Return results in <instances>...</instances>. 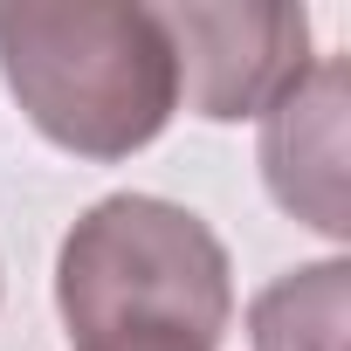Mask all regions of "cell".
<instances>
[{
	"instance_id": "1",
	"label": "cell",
	"mask_w": 351,
	"mask_h": 351,
	"mask_svg": "<svg viewBox=\"0 0 351 351\" xmlns=\"http://www.w3.org/2000/svg\"><path fill=\"white\" fill-rule=\"evenodd\" d=\"M0 76L28 124L76 158H131L180 110V69L158 8L21 0L0 8Z\"/></svg>"
},
{
	"instance_id": "2",
	"label": "cell",
	"mask_w": 351,
	"mask_h": 351,
	"mask_svg": "<svg viewBox=\"0 0 351 351\" xmlns=\"http://www.w3.org/2000/svg\"><path fill=\"white\" fill-rule=\"evenodd\" d=\"M56 310L76 344L117 330H172L214 351L234 317L228 248L200 214L158 193H110L62 234Z\"/></svg>"
},
{
	"instance_id": "3",
	"label": "cell",
	"mask_w": 351,
	"mask_h": 351,
	"mask_svg": "<svg viewBox=\"0 0 351 351\" xmlns=\"http://www.w3.org/2000/svg\"><path fill=\"white\" fill-rule=\"evenodd\" d=\"M158 21L172 42L186 110L214 124L262 117L303 76V42H310L303 8H158Z\"/></svg>"
},
{
	"instance_id": "4",
	"label": "cell",
	"mask_w": 351,
	"mask_h": 351,
	"mask_svg": "<svg viewBox=\"0 0 351 351\" xmlns=\"http://www.w3.org/2000/svg\"><path fill=\"white\" fill-rule=\"evenodd\" d=\"M262 180L282 214L344 241V56L303 62V76L262 110Z\"/></svg>"
},
{
	"instance_id": "5",
	"label": "cell",
	"mask_w": 351,
	"mask_h": 351,
	"mask_svg": "<svg viewBox=\"0 0 351 351\" xmlns=\"http://www.w3.org/2000/svg\"><path fill=\"white\" fill-rule=\"evenodd\" d=\"M344 317H351V262H317L276 276L255 296L248 337L255 351H344Z\"/></svg>"
},
{
	"instance_id": "6",
	"label": "cell",
	"mask_w": 351,
	"mask_h": 351,
	"mask_svg": "<svg viewBox=\"0 0 351 351\" xmlns=\"http://www.w3.org/2000/svg\"><path fill=\"white\" fill-rule=\"evenodd\" d=\"M76 351H207L193 337H172V330H117V337H90Z\"/></svg>"
}]
</instances>
